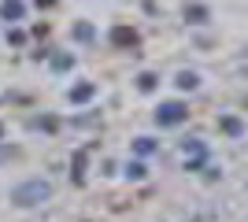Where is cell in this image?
I'll list each match as a JSON object with an SVG mask.
<instances>
[{"label": "cell", "mask_w": 248, "mask_h": 222, "mask_svg": "<svg viewBox=\"0 0 248 222\" xmlns=\"http://www.w3.org/2000/svg\"><path fill=\"white\" fill-rule=\"evenodd\" d=\"M11 156V152H8V148H0V159H8Z\"/></svg>", "instance_id": "obj_9"}, {"label": "cell", "mask_w": 248, "mask_h": 222, "mask_svg": "<svg viewBox=\"0 0 248 222\" xmlns=\"http://www.w3.org/2000/svg\"><path fill=\"white\" fill-rule=\"evenodd\" d=\"M141 89H145V93L155 89V74H141Z\"/></svg>", "instance_id": "obj_8"}, {"label": "cell", "mask_w": 248, "mask_h": 222, "mask_svg": "<svg viewBox=\"0 0 248 222\" xmlns=\"http://www.w3.org/2000/svg\"><path fill=\"white\" fill-rule=\"evenodd\" d=\"M48 196H52V185L41 181V178H33V181H26V185H15V189H11V200L19 204V207L41 204V200H48Z\"/></svg>", "instance_id": "obj_1"}, {"label": "cell", "mask_w": 248, "mask_h": 222, "mask_svg": "<svg viewBox=\"0 0 248 222\" xmlns=\"http://www.w3.org/2000/svg\"><path fill=\"white\" fill-rule=\"evenodd\" d=\"M197 82H200V78L193 71H182V74H178V85H182V89H197Z\"/></svg>", "instance_id": "obj_4"}, {"label": "cell", "mask_w": 248, "mask_h": 222, "mask_svg": "<svg viewBox=\"0 0 248 222\" xmlns=\"http://www.w3.org/2000/svg\"><path fill=\"white\" fill-rule=\"evenodd\" d=\"M126 174H130V178H145V167H141V163H130V167H126Z\"/></svg>", "instance_id": "obj_7"}, {"label": "cell", "mask_w": 248, "mask_h": 222, "mask_svg": "<svg viewBox=\"0 0 248 222\" xmlns=\"http://www.w3.org/2000/svg\"><path fill=\"white\" fill-rule=\"evenodd\" d=\"M0 133H4V126H0Z\"/></svg>", "instance_id": "obj_10"}, {"label": "cell", "mask_w": 248, "mask_h": 222, "mask_svg": "<svg viewBox=\"0 0 248 222\" xmlns=\"http://www.w3.org/2000/svg\"><path fill=\"white\" fill-rule=\"evenodd\" d=\"M4 15H8V19H19V15H22V4H19V0H4Z\"/></svg>", "instance_id": "obj_5"}, {"label": "cell", "mask_w": 248, "mask_h": 222, "mask_svg": "<svg viewBox=\"0 0 248 222\" xmlns=\"http://www.w3.org/2000/svg\"><path fill=\"white\" fill-rule=\"evenodd\" d=\"M89 96H93V85L85 82V85H78V89L71 93V100H74V104H82V100H89Z\"/></svg>", "instance_id": "obj_3"}, {"label": "cell", "mask_w": 248, "mask_h": 222, "mask_svg": "<svg viewBox=\"0 0 248 222\" xmlns=\"http://www.w3.org/2000/svg\"><path fill=\"white\" fill-rule=\"evenodd\" d=\"M222 130H226V133H233V137H237V133H241V130H245V126H241L237 118H222Z\"/></svg>", "instance_id": "obj_6"}, {"label": "cell", "mask_w": 248, "mask_h": 222, "mask_svg": "<svg viewBox=\"0 0 248 222\" xmlns=\"http://www.w3.org/2000/svg\"><path fill=\"white\" fill-rule=\"evenodd\" d=\"M186 104H178V100H170V104H163L159 111H155V122L159 126H178V122H186Z\"/></svg>", "instance_id": "obj_2"}]
</instances>
